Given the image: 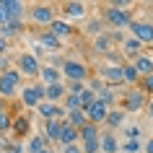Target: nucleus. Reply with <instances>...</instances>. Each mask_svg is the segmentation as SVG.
<instances>
[{
    "mask_svg": "<svg viewBox=\"0 0 153 153\" xmlns=\"http://www.w3.org/2000/svg\"><path fill=\"white\" fill-rule=\"evenodd\" d=\"M68 96V91H65V83H52V86H44V101L49 104H62V99Z\"/></svg>",
    "mask_w": 153,
    "mask_h": 153,
    "instance_id": "2eb2a0df",
    "label": "nucleus"
},
{
    "mask_svg": "<svg viewBox=\"0 0 153 153\" xmlns=\"http://www.w3.org/2000/svg\"><path fill=\"white\" fill-rule=\"evenodd\" d=\"M145 101H148V96H145L140 88H130L127 94L122 96L120 109L125 114H135V112H140V109H145Z\"/></svg>",
    "mask_w": 153,
    "mask_h": 153,
    "instance_id": "6e6552de",
    "label": "nucleus"
},
{
    "mask_svg": "<svg viewBox=\"0 0 153 153\" xmlns=\"http://www.w3.org/2000/svg\"><path fill=\"white\" fill-rule=\"evenodd\" d=\"M10 153H26V151H24V145H21V143H16V148H10Z\"/></svg>",
    "mask_w": 153,
    "mask_h": 153,
    "instance_id": "a18cd8bd",
    "label": "nucleus"
},
{
    "mask_svg": "<svg viewBox=\"0 0 153 153\" xmlns=\"http://www.w3.org/2000/svg\"><path fill=\"white\" fill-rule=\"evenodd\" d=\"M151 24H153V21H151Z\"/></svg>",
    "mask_w": 153,
    "mask_h": 153,
    "instance_id": "de8ad7c7",
    "label": "nucleus"
},
{
    "mask_svg": "<svg viewBox=\"0 0 153 153\" xmlns=\"http://www.w3.org/2000/svg\"><path fill=\"white\" fill-rule=\"evenodd\" d=\"M3 5H5V10H8L10 21H24L26 16V3H21V0H3Z\"/></svg>",
    "mask_w": 153,
    "mask_h": 153,
    "instance_id": "a211bd4d",
    "label": "nucleus"
},
{
    "mask_svg": "<svg viewBox=\"0 0 153 153\" xmlns=\"http://www.w3.org/2000/svg\"><path fill=\"white\" fill-rule=\"evenodd\" d=\"M99 78H101L109 88H114V86L122 83V62H120V57H114V52L106 55L104 62H99Z\"/></svg>",
    "mask_w": 153,
    "mask_h": 153,
    "instance_id": "f257e3e1",
    "label": "nucleus"
},
{
    "mask_svg": "<svg viewBox=\"0 0 153 153\" xmlns=\"http://www.w3.org/2000/svg\"><path fill=\"white\" fill-rule=\"evenodd\" d=\"M42 153H55V151H52V148H44V151H42Z\"/></svg>",
    "mask_w": 153,
    "mask_h": 153,
    "instance_id": "49530a36",
    "label": "nucleus"
},
{
    "mask_svg": "<svg viewBox=\"0 0 153 153\" xmlns=\"http://www.w3.org/2000/svg\"><path fill=\"white\" fill-rule=\"evenodd\" d=\"M99 151L101 153H120V137L117 132H101L99 135Z\"/></svg>",
    "mask_w": 153,
    "mask_h": 153,
    "instance_id": "f8f14e48",
    "label": "nucleus"
},
{
    "mask_svg": "<svg viewBox=\"0 0 153 153\" xmlns=\"http://www.w3.org/2000/svg\"><path fill=\"white\" fill-rule=\"evenodd\" d=\"M60 75H62L65 81H73V83H86L91 73H88V65H86V62L68 57V60L60 62Z\"/></svg>",
    "mask_w": 153,
    "mask_h": 153,
    "instance_id": "f03ea898",
    "label": "nucleus"
},
{
    "mask_svg": "<svg viewBox=\"0 0 153 153\" xmlns=\"http://www.w3.org/2000/svg\"><path fill=\"white\" fill-rule=\"evenodd\" d=\"M145 112H148V117L153 120V96L148 99V101H145Z\"/></svg>",
    "mask_w": 153,
    "mask_h": 153,
    "instance_id": "79ce46f5",
    "label": "nucleus"
},
{
    "mask_svg": "<svg viewBox=\"0 0 153 153\" xmlns=\"http://www.w3.org/2000/svg\"><path fill=\"white\" fill-rule=\"evenodd\" d=\"M96 99L101 101V104H106L109 109H112V104L117 101V94H114V88H104V91H101V94H99Z\"/></svg>",
    "mask_w": 153,
    "mask_h": 153,
    "instance_id": "f704fd0d",
    "label": "nucleus"
},
{
    "mask_svg": "<svg viewBox=\"0 0 153 153\" xmlns=\"http://www.w3.org/2000/svg\"><path fill=\"white\" fill-rule=\"evenodd\" d=\"M78 99H81V109L86 112V109H88V106L94 104V101H96V94H94L91 88H86V91H83V94H81Z\"/></svg>",
    "mask_w": 153,
    "mask_h": 153,
    "instance_id": "c9c22d12",
    "label": "nucleus"
},
{
    "mask_svg": "<svg viewBox=\"0 0 153 153\" xmlns=\"http://www.w3.org/2000/svg\"><path fill=\"white\" fill-rule=\"evenodd\" d=\"M39 78H42V86H52V83H60V81H62V75H60V70H57L55 65H42Z\"/></svg>",
    "mask_w": 153,
    "mask_h": 153,
    "instance_id": "412c9836",
    "label": "nucleus"
},
{
    "mask_svg": "<svg viewBox=\"0 0 153 153\" xmlns=\"http://www.w3.org/2000/svg\"><path fill=\"white\" fill-rule=\"evenodd\" d=\"M10 130L16 132V135H29V130H31V122H29V117L26 114H18L16 120H13V125H10Z\"/></svg>",
    "mask_w": 153,
    "mask_h": 153,
    "instance_id": "cd10ccee",
    "label": "nucleus"
},
{
    "mask_svg": "<svg viewBox=\"0 0 153 153\" xmlns=\"http://www.w3.org/2000/svg\"><path fill=\"white\" fill-rule=\"evenodd\" d=\"M34 42H36V44H42V49H44V52H60V49H62V42L55 39L49 31H39Z\"/></svg>",
    "mask_w": 153,
    "mask_h": 153,
    "instance_id": "f3484780",
    "label": "nucleus"
},
{
    "mask_svg": "<svg viewBox=\"0 0 153 153\" xmlns=\"http://www.w3.org/2000/svg\"><path fill=\"white\" fill-rule=\"evenodd\" d=\"M106 114H109V106H106V104H101V101L96 99V101H94V104H91L88 109H86V120H88L91 125H96V127H99V125H104Z\"/></svg>",
    "mask_w": 153,
    "mask_h": 153,
    "instance_id": "9b49d317",
    "label": "nucleus"
},
{
    "mask_svg": "<svg viewBox=\"0 0 153 153\" xmlns=\"http://www.w3.org/2000/svg\"><path fill=\"white\" fill-rule=\"evenodd\" d=\"M26 16H29V21L36 26H47L57 18V5H52V3H34V5H29V10H26Z\"/></svg>",
    "mask_w": 153,
    "mask_h": 153,
    "instance_id": "7ed1b4c3",
    "label": "nucleus"
},
{
    "mask_svg": "<svg viewBox=\"0 0 153 153\" xmlns=\"http://www.w3.org/2000/svg\"><path fill=\"white\" fill-rule=\"evenodd\" d=\"M104 125H106V130H109V132H117V130H122L125 125H127V114L122 112V109H109Z\"/></svg>",
    "mask_w": 153,
    "mask_h": 153,
    "instance_id": "4468645a",
    "label": "nucleus"
},
{
    "mask_svg": "<svg viewBox=\"0 0 153 153\" xmlns=\"http://www.w3.org/2000/svg\"><path fill=\"white\" fill-rule=\"evenodd\" d=\"M132 68L137 70L140 78H143V75H153V57H148V55L135 57V60H132Z\"/></svg>",
    "mask_w": 153,
    "mask_h": 153,
    "instance_id": "4be33fe9",
    "label": "nucleus"
},
{
    "mask_svg": "<svg viewBox=\"0 0 153 153\" xmlns=\"http://www.w3.org/2000/svg\"><path fill=\"white\" fill-rule=\"evenodd\" d=\"M65 122H68V125H73L75 130H81L88 120H86V112H83V109H75V112H68V114H65Z\"/></svg>",
    "mask_w": 153,
    "mask_h": 153,
    "instance_id": "c756f323",
    "label": "nucleus"
},
{
    "mask_svg": "<svg viewBox=\"0 0 153 153\" xmlns=\"http://www.w3.org/2000/svg\"><path fill=\"white\" fill-rule=\"evenodd\" d=\"M10 125H13V117H10V112H0V132L10 130Z\"/></svg>",
    "mask_w": 153,
    "mask_h": 153,
    "instance_id": "4c0bfd02",
    "label": "nucleus"
},
{
    "mask_svg": "<svg viewBox=\"0 0 153 153\" xmlns=\"http://www.w3.org/2000/svg\"><path fill=\"white\" fill-rule=\"evenodd\" d=\"M24 31V21H8L5 26H0V39H13V36H18V34Z\"/></svg>",
    "mask_w": 153,
    "mask_h": 153,
    "instance_id": "b1692460",
    "label": "nucleus"
},
{
    "mask_svg": "<svg viewBox=\"0 0 153 153\" xmlns=\"http://www.w3.org/2000/svg\"><path fill=\"white\" fill-rule=\"evenodd\" d=\"M140 151H143L140 140H125V143H120V153H140Z\"/></svg>",
    "mask_w": 153,
    "mask_h": 153,
    "instance_id": "473e14b6",
    "label": "nucleus"
},
{
    "mask_svg": "<svg viewBox=\"0 0 153 153\" xmlns=\"http://www.w3.org/2000/svg\"><path fill=\"white\" fill-rule=\"evenodd\" d=\"M86 34H94V36L104 34V21L101 18H91L88 24H86Z\"/></svg>",
    "mask_w": 153,
    "mask_h": 153,
    "instance_id": "72a5a7b5",
    "label": "nucleus"
},
{
    "mask_svg": "<svg viewBox=\"0 0 153 153\" xmlns=\"http://www.w3.org/2000/svg\"><path fill=\"white\" fill-rule=\"evenodd\" d=\"M18 91H21V73H18L16 68L0 73V96L3 99H13Z\"/></svg>",
    "mask_w": 153,
    "mask_h": 153,
    "instance_id": "39448f33",
    "label": "nucleus"
},
{
    "mask_svg": "<svg viewBox=\"0 0 153 153\" xmlns=\"http://www.w3.org/2000/svg\"><path fill=\"white\" fill-rule=\"evenodd\" d=\"M122 49H125V55H127L130 60H135V57H140V55H143V44H140L137 39H132V36L122 42Z\"/></svg>",
    "mask_w": 153,
    "mask_h": 153,
    "instance_id": "bb28decb",
    "label": "nucleus"
},
{
    "mask_svg": "<svg viewBox=\"0 0 153 153\" xmlns=\"http://www.w3.org/2000/svg\"><path fill=\"white\" fill-rule=\"evenodd\" d=\"M10 21V16H8V10H5V5H3V0H0V26H5Z\"/></svg>",
    "mask_w": 153,
    "mask_h": 153,
    "instance_id": "ea45409f",
    "label": "nucleus"
},
{
    "mask_svg": "<svg viewBox=\"0 0 153 153\" xmlns=\"http://www.w3.org/2000/svg\"><path fill=\"white\" fill-rule=\"evenodd\" d=\"M137 81H140V75H137V70L132 68V62H122V83L137 86Z\"/></svg>",
    "mask_w": 153,
    "mask_h": 153,
    "instance_id": "c85d7f7f",
    "label": "nucleus"
},
{
    "mask_svg": "<svg viewBox=\"0 0 153 153\" xmlns=\"http://www.w3.org/2000/svg\"><path fill=\"white\" fill-rule=\"evenodd\" d=\"M62 132V120H44V140L47 143H57Z\"/></svg>",
    "mask_w": 153,
    "mask_h": 153,
    "instance_id": "6ab92c4d",
    "label": "nucleus"
},
{
    "mask_svg": "<svg viewBox=\"0 0 153 153\" xmlns=\"http://www.w3.org/2000/svg\"><path fill=\"white\" fill-rule=\"evenodd\" d=\"M49 34H52V36H55V39H68V36H73V34H75V29H73L70 24H68V21H62V18H55V21H52V24H49V29H47Z\"/></svg>",
    "mask_w": 153,
    "mask_h": 153,
    "instance_id": "ddd939ff",
    "label": "nucleus"
},
{
    "mask_svg": "<svg viewBox=\"0 0 153 153\" xmlns=\"http://www.w3.org/2000/svg\"><path fill=\"white\" fill-rule=\"evenodd\" d=\"M57 143L62 145H73V143H78V130L73 127V125H68V122L62 120V132H60V140H57Z\"/></svg>",
    "mask_w": 153,
    "mask_h": 153,
    "instance_id": "5701e85b",
    "label": "nucleus"
},
{
    "mask_svg": "<svg viewBox=\"0 0 153 153\" xmlns=\"http://www.w3.org/2000/svg\"><path fill=\"white\" fill-rule=\"evenodd\" d=\"M81 151L83 153H101L99 151V140H86V143H81Z\"/></svg>",
    "mask_w": 153,
    "mask_h": 153,
    "instance_id": "58836bf2",
    "label": "nucleus"
},
{
    "mask_svg": "<svg viewBox=\"0 0 153 153\" xmlns=\"http://www.w3.org/2000/svg\"><path fill=\"white\" fill-rule=\"evenodd\" d=\"M62 153H83V151H81V143H73V145H65V148H62Z\"/></svg>",
    "mask_w": 153,
    "mask_h": 153,
    "instance_id": "a19ab883",
    "label": "nucleus"
},
{
    "mask_svg": "<svg viewBox=\"0 0 153 153\" xmlns=\"http://www.w3.org/2000/svg\"><path fill=\"white\" fill-rule=\"evenodd\" d=\"M44 148H49V143L44 140V135H29V143L24 145L26 153H42Z\"/></svg>",
    "mask_w": 153,
    "mask_h": 153,
    "instance_id": "393cba45",
    "label": "nucleus"
},
{
    "mask_svg": "<svg viewBox=\"0 0 153 153\" xmlns=\"http://www.w3.org/2000/svg\"><path fill=\"white\" fill-rule=\"evenodd\" d=\"M137 83H140V91L145 96H153V75H143Z\"/></svg>",
    "mask_w": 153,
    "mask_h": 153,
    "instance_id": "e433bc0d",
    "label": "nucleus"
},
{
    "mask_svg": "<svg viewBox=\"0 0 153 153\" xmlns=\"http://www.w3.org/2000/svg\"><path fill=\"white\" fill-rule=\"evenodd\" d=\"M60 13H62L65 18H78V21H83V18L88 16V5L86 3H78V0H68V3H60Z\"/></svg>",
    "mask_w": 153,
    "mask_h": 153,
    "instance_id": "9d476101",
    "label": "nucleus"
},
{
    "mask_svg": "<svg viewBox=\"0 0 153 153\" xmlns=\"http://www.w3.org/2000/svg\"><path fill=\"white\" fill-rule=\"evenodd\" d=\"M18 73H21V78H39V70H42V60H36V57L31 55V52H21V55L16 57V65H13Z\"/></svg>",
    "mask_w": 153,
    "mask_h": 153,
    "instance_id": "423d86ee",
    "label": "nucleus"
},
{
    "mask_svg": "<svg viewBox=\"0 0 153 153\" xmlns=\"http://www.w3.org/2000/svg\"><path fill=\"white\" fill-rule=\"evenodd\" d=\"M18 99H21V104H24L26 109H36V106L44 101V86H42V83H29V86L21 88Z\"/></svg>",
    "mask_w": 153,
    "mask_h": 153,
    "instance_id": "0eeeda50",
    "label": "nucleus"
},
{
    "mask_svg": "<svg viewBox=\"0 0 153 153\" xmlns=\"http://www.w3.org/2000/svg\"><path fill=\"white\" fill-rule=\"evenodd\" d=\"M60 106L65 109V114H68V112H75V109H81V99L73 96V94H68V96L62 99V104H60Z\"/></svg>",
    "mask_w": 153,
    "mask_h": 153,
    "instance_id": "2f4dec72",
    "label": "nucleus"
},
{
    "mask_svg": "<svg viewBox=\"0 0 153 153\" xmlns=\"http://www.w3.org/2000/svg\"><path fill=\"white\" fill-rule=\"evenodd\" d=\"M120 135L125 137V140H140V135H143V127L140 125H127V127L120 130Z\"/></svg>",
    "mask_w": 153,
    "mask_h": 153,
    "instance_id": "7c9ffc66",
    "label": "nucleus"
},
{
    "mask_svg": "<svg viewBox=\"0 0 153 153\" xmlns=\"http://www.w3.org/2000/svg\"><path fill=\"white\" fill-rule=\"evenodd\" d=\"M127 29L132 31V39H137L140 44H153V24L151 21H135L132 18V24Z\"/></svg>",
    "mask_w": 153,
    "mask_h": 153,
    "instance_id": "1a4fd4ad",
    "label": "nucleus"
},
{
    "mask_svg": "<svg viewBox=\"0 0 153 153\" xmlns=\"http://www.w3.org/2000/svg\"><path fill=\"white\" fill-rule=\"evenodd\" d=\"M36 112L44 117V120H65V109L60 104H49V101H42L36 106Z\"/></svg>",
    "mask_w": 153,
    "mask_h": 153,
    "instance_id": "dca6fc26",
    "label": "nucleus"
},
{
    "mask_svg": "<svg viewBox=\"0 0 153 153\" xmlns=\"http://www.w3.org/2000/svg\"><path fill=\"white\" fill-rule=\"evenodd\" d=\"M143 151H145V153H153V137L148 140V143H143Z\"/></svg>",
    "mask_w": 153,
    "mask_h": 153,
    "instance_id": "c03bdc74",
    "label": "nucleus"
},
{
    "mask_svg": "<svg viewBox=\"0 0 153 153\" xmlns=\"http://www.w3.org/2000/svg\"><path fill=\"white\" fill-rule=\"evenodd\" d=\"M99 135H101V130H99L96 125L86 122V125L78 130V143H86V140H99Z\"/></svg>",
    "mask_w": 153,
    "mask_h": 153,
    "instance_id": "a878e982",
    "label": "nucleus"
},
{
    "mask_svg": "<svg viewBox=\"0 0 153 153\" xmlns=\"http://www.w3.org/2000/svg\"><path fill=\"white\" fill-rule=\"evenodd\" d=\"M0 55H8V42L0 39Z\"/></svg>",
    "mask_w": 153,
    "mask_h": 153,
    "instance_id": "37998d69",
    "label": "nucleus"
},
{
    "mask_svg": "<svg viewBox=\"0 0 153 153\" xmlns=\"http://www.w3.org/2000/svg\"><path fill=\"white\" fill-rule=\"evenodd\" d=\"M104 21L109 26H112L114 31H120V29H127L130 24H132V10H125L120 8V5H106L104 8Z\"/></svg>",
    "mask_w": 153,
    "mask_h": 153,
    "instance_id": "20e7f679",
    "label": "nucleus"
},
{
    "mask_svg": "<svg viewBox=\"0 0 153 153\" xmlns=\"http://www.w3.org/2000/svg\"><path fill=\"white\" fill-rule=\"evenodd\" d=\"M94 49H96L99 55H112V49H114V39L109 36V31H104V34H99L96 39H94Z\"/></svg>",
    "mask_w": 153,
    "mask_h": 153,
    "instance_id": "aec40b11",
    "label": "nucleus"
}]
</instances>
